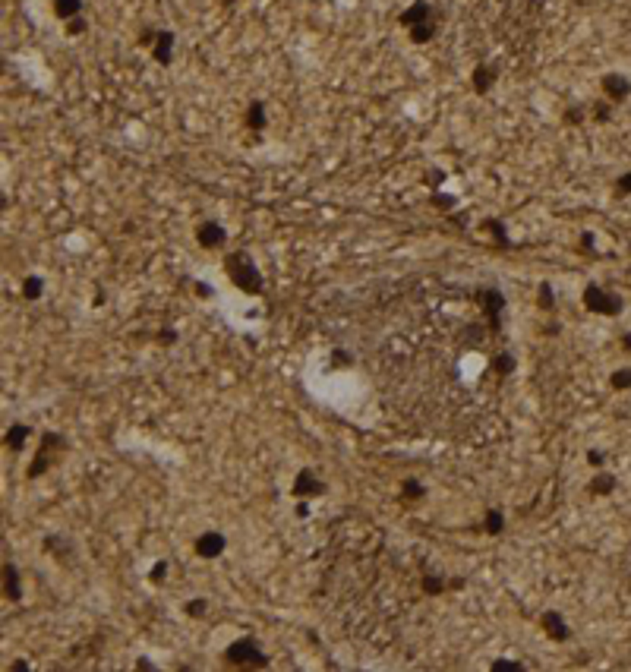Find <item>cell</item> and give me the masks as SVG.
Here are the masks:
<instances>
[{
	"instance_id": "1",
	"label": "cell",
	"mask_w": 631,
	"mask_h": 672,
	"mask_svg": "<svg viewBox=\"0 0 631 672\" xmlns=\"http://www.w3.org/2000/svg\"><path fill=\"white\" fill-rule=\"evenodd\" d=\"M224 272L231 284L240 290V294H249V297H259L262 294V272L259 266L253 262V256L246 250H234L224 256Z\"/></svg>"
},
{
	"instance_id": "2",
	"label": "cell",
	"mask_w": 631,
	"mask_h": 672,
	"mask_svg": "<svg viewBox=\"0 0 631 672\" xmlns=\"http://www.w3.org/2000/svg\"><path fill=\"white\" fill-rule=\"evenodd\" d=\"M70 448V442L63 439L61 433H54V429H45V433H38V448H35L32 461L26 467V480H38L45 477V473L54 467L57 461L63 458V451Z\"/></svg>"
},
{
	"instance_id": "3",
	"label": "cell",
	"mask_w": 631,
	"mask_h": 672,
	"mask_svg": "<svg viewBox=\"0 0 631 672\" xmlns=\"http://www.w3.org/2000/svg\"><path fill=\"white\" fill-rule=\"evenodd\" d=\"M224 663L227 666H240V669H266L268 656L266 650L256 644V638H237L224 647Z\"/></svg>"
},
{
	"instance_id": "4",
	"label": "cell",
	"mask_w": 631,
	"mask_h": 672,
	"mask_svg": "<svg viewBox=\"0 0 631 672\" xmlns=\"http://www.w3.org/2000/svg\"><path fill=\"white\" fill-rule=\"evenodd\" d=\"M581 303H584L587 313H593V316H609V319H615V316H622V313H625V303H622L619 294H612V290L600 288V284H593V281L584 284Z\"/></svg>"
},
{
	"instance_id": "5",
	"label": "cell",
	"mask_w": 631,
	"mask_h": 672,
	"mask_svg": "<svg viewBox=\"0 0 631 672\" xmlns=\"http://www.w3.org/2000/svg\"><path fill=\"white\" fill-rule=\"evenodd\" d=\"M474 303L480 306V313L486 316V322L493 332H499L502 328V313H505V294L499 288H476L474 290Z\"/></svg>"
},
{
	"instance_id": "6",
	"label": "cell",
	"mask_w": 631,
	"mask_h": 672,
	"mask_svg": "<svg viewBox=\"0 0 631 672\" xmlns=\"http://www.w3.org/2000/svg\"><path fill=\"white\" fill-rule=\"evenodd\" d=\"M293 499H316V495H325V480L313 471V467H300L297 477L291 483Z\"/></svg>"
},
{
	"instance_id": "7",
	"label": "cell",
	"mask_w": 631,
	"mask_h": 672,
	"mask_svg": "<svg viewBox=\"0 0 631 672\" xmlns=\"http://www.w3.org/2000/svg\"><path fill=\"white\" fill-rule=\"evenodd\" d=\"M600 89H603V98L612 101V105H622V101L631 98V79L625 73H603L600 76Z\"/></svg>"
},
{
	"instance_id": "8",
	"label": "cell",
	"mask_w": 631,
	"mask_h": 672,
	"mask_svg": "<svg viewBox=\"0 0 631 672\" xmlns=\"http://www.w3.org/2000/svg\"><path fill=\"white\" fill-rule=\"evenodd\" d=\"M224 550H227V537L221 530H205V533H199V537L193 540V552L199 559H205V562L224 556Z\"/></svg>"
},
{
	"instance_id": "9",
	"label": "cell",
	"mask_w": 631,
	"mask_h": 672,
	"mask_svg": "<svg viewBox=\"0 0 631 672\" xmlns=\"http://www.w3.org/2000/svg\"><path fill=\"white\" fill-rule=\"evenodd\" d=\"M540 628H543V634H546L549 641H556V644H565V641L571 638V628H568V622H565V616L559 609L540 612Z\"/></svg>"
},
{
	"instance_id": "10",
	"label": "cell",
	"mask_w": 631,
	"mask_h": 672,
	"mask_svg": "<svg viewBox=\"0 0 631 672\" xmlns=\"http://www.w3.org/2000/svg\"><path fill=\"white\" fill-rule=\"evenodd\" d=\"M436 16H439V13H436V6H432L429 0H414V4L405 6V10L398 13V26L414 28L420 23H429V19H436Z\"/></svg>"
},
{
	"instance_id": "11",
	"label": "cell",
	"mask_w": 631,
	"mask_h": 672,
	"mask_svg": "<svg viewBox=\"0 0 631 672\" xmlns=\"http://www.w3.org/2000/svg\"><path fill=\"white\" fill-rule=\"evenodd\" d=\"M196 243L202 246V250H221L227 243V231L221 221H202L199 228H196Z\"/></svg>"
},
{
	"instance_id": "12",
	"label": "cell",
	"mask_w": 631,
	"mask_h": 672,
	"mask_svg": "<svg viewBox=\"0 0 631 672\" xmlns=\"http://www.w3.org/2000/svg\"><path fill=\"white\" fill-rule=\"evenodd\" d=\"M496 83H499V67H496V63H476L474 73H471V89L483 98V95L493 92Z\"/></svg>"
},
{
	"instance_id": "13",
	"label": "cell",
	"mask_w": 631,
	"mask_h": 672,
	"mask_svg": "<svg viewBox=\"0 0 631 672\" xmlns=\"http://www.w3.org/2000/svg\"><path fill=\"white\" fill-rule=\"evenodd\" d=\"M174 41H177V35L171 32V28H161L158 32V38H155V45H152V61L158 63V67H171V61H174Z\"/></svg>"
},
{
	"instance_id": "14",
	"label": "cell",
	"mask_w": 631,
	"mask_h": 672,
	"mask_svg": "<svg viewBox=\"0 0 631 672\" xmlns=\"http://www.w3.org/2000/svg\"><path fill=\"white\" fill-rule=\"evenodd\" d=\"M480 231L486 233L489 240H493L496 250H511V237H509V228H505L502 218H483V221H480Z\"/></svg>"
},
{
	"instance_id": "15",
	"label": "cell",
	"mask_w": 631,
	"mask_h": 672,
	"mask_svg": "<svg viewBox=\"0 0 631 672\" xmlns=\"http://www.w3.org/2000/svg\"><path fill=\"white\" fill-rule=\"evenodd\" d=\"M4 597L10 603L23 600V581H19V568L13 565V559L4 562Z\"/></svg>"
},
{
	"instance_id": "16",
	"label": "cell",
	"mask_w": 631,
	"mask_h": 672,
	"mask_svg": "<svg viewBox=\"0 0 631 672\" xmlns=\"http://www.w3.org/2000/svg\"><path fill=\"white\" fill-rule=\"evenodd\" d=\"M244 127L249 133H262L268 127V117H266V101H249L246 114H244Z\"/></svg>"
},
{
	"instance_id": "17",
	"label": "cell",
	"mask_w": 631,
	"mask_h": 672,
	"mask_svg": "<svg viewBox=\"0 0 631 672\" xmlns=\"http://www.w3.org/2000/svg\"><path fill=\"white\" fill-rule=\"evenodd\" d=\"M28 436H32V426H28V423H10V426H6V433H4V445L10 451H23L26 442H28Z\"/></svg>"
},
{
	"instance_id": "18",
	"label": "cell",
	"mask_w": 631,
	"mask_h": 672,
	"mask_svg": "<svg viewBox=\"0 0 631 672\" xmlns=\"http://www.w3.org/2000/svg\"><path fill=\"white\" fill-rule=\"evenodd\" d=\"M615 486H619V480H615L612 473L600 471V473H593V480L587 483V493H590L593 499H603V495H612V493H615Z\"/></svg>"
},
{
	"instance_id": "19",
	"label": "cell",
	"mask_w": 631,
	"mask_h": 672,
	"mask_svg": "<svg viewBox=\"0 0 631 672\" xmlns=\"http://www.w3.org/2000/svg\"><path fill=\"white\" fill-rule=\"evenodd\" d=\"M51 10H54V16L61 23H70V19H76L83 13V0H51Z\"/></svg>"
},
{
	"instance_id": "20",
	"label": "cell",
	"mask_w": 631,
	"mask_h": 672,
	"mask_svg": "<svg viewBox=\"0 0 631 672\" xmlns=\"http://www.w3.org/2000/svg\"><path fill=\"white\" fill-rule=\"evenodd\" d=\"M19 294H23V300H28V303H38L41 294H45V278H41V275H26Z\"/></svg>"
},
{
	"instance_id": "21",
	"label": "cell",
	"mask_w": 631,
	"mask_h": 672,
	"mask_svg": "<svg viewBox=\"0 0 631 672\" xmlns=\"http://www.w3.org/2000/svg\"><path fill=\"white\" fill-rule=\"evenodd\" d=\"M436 32H439V16L429 19V23H420V26L407 28V38L414 41V45H427V41L436 38Z\"/></svg>"
},
{
	"instance_id": "22",
	"label": "cell",
	"mask_w": 631,
	"mask_h": 672,
	"mask_svg": "<svg viewBox=\"0 0 631 672\" xmlns=\"http://www.w3.org/2000/svg\"><path fill=\"white\" fill-rule=\"evenodd\" d=\"M480 530H483V533H489V537H502V533H505V515H502L499 508H486Z\"/></svg>"
},
{
	"instance_id": "23",
	"label": "cell",
	"mask_w": 631,
	"mask_h": 672,
	"mask_svg": "<svg viewBox=\"0 0 631 672\" xmlns=\"http://www.w3.org/2000/svg\"><path fill=\"white\" fill-rule=\"evenodd\" d=\"M518 369V357L509 354V350H502V354H493V372L499 379H509L511 372Z\"/></svg>"
},
{
	"instance_id": "24",
	"label": "cell",
	"mask_w": 631,
	"mask_h": 672,
	"mask_svg": "<svg viewBox=\"0 0 631 672\" xmlns=\"http://www.w3.org/2000/svg\"><path fill=\"white\" fill-rule=\"evenodd\" d=\"M41 550H45L48 556H54L57 562H63V556L70 552V543L63 537H57V533H48V537L41 540Z\"/></svg>"
},
{
	"instance_id": "25",
	"label": "cell",
	"mask_w": 631,
	"mask_h": 672,
	"mask_svg": "<svg viewBox=\"0 0 631 672\" xmlns=\"http://www.w3.org/2000/svg\"><path fill=\"white\" fill-rule=\"evenodd\" d=\"M420 590L427 597H442L445 590H449V578H442V574H423V578H420Z\"/></svg>"
},
{
	"instance_id": "26",
	"label": "cell",
	"mask_w": 631,
	"mask_h": 672,
	"mask_svg": "<svg viewBox=\"0 0 631 672\" xmlns=\"http://www.w3.org/2000/svg\"><path fill=\"white\" fill-rule=\"evenodd\" d=\"M587 117H590V107L587 105H571V107H565L562 120H565V127H584Z\"/></svg>"
},
{
	"instance_id": "27",
	"label": "cell",
	"mask_w": 631,
	"mask_h": 672,
	"mask_svg": "<svg viewBox=\"0 0 631 672\" xmlns=\"http://www.w3.org/2000/svg\"><path fill=\"white\" fill-rule=\"evenodd\" d=\"M423 495H427V486H423L420 480L407 477L405 483H401V502H420Z\"/></svg>"
},
{
	"instance_id": "28",
	"label": "cell",
	"mask_w": 631,
	"mask_h": 672,
	"mask_svg": "<svg viewBox=\"0 0 631 672\" xmlns=\"http://www.w3.org/2000/svg\"><path fill=\"white\" fill-rule=\"evenodd\" d=\"M537 306L543 313H553L556 310V290H553V284L549 281H540V288H537Z\"/></svg>"
},
{
	"instance_id": "29",
	"label": "cell",
	"mask_w": 631,
	"mask_h": 672,
	"mask_svg": "<svg viewBox=\"0 0 631 672\" xmlns=\"http://www.w3.org/2000/svg\"><path fill=\"white\" fill-rule=\"evenodd\" d=\"M609 389H612V392H628L631 389V367H622V369L609 372Z\"/></svg>"
},
{
	"instance_id": "30",
	"label": "cell",
	"mask_w": 631,
	"mask_h": 672,
	"mask_svg": "<svg viewBox=\"0 0 631 672\" xmlns=\"http://www.w3.org/2000/svg\"><path fill=\"white\" fill-rule=\"evenodd\" d=\"M348 367H354V357H350V350L335 347L332 354H328V369H348Z\"/></svg>"
},
{
	"instance_id": "31",
	"label": "cell",
	"mask_w": 631,
	"mask_h": 672,
	"mask_svg": "<svg viewBox=\"0 0 631 672\" xmlns=\"http://www.w3.org/2000/svg\"><path fill=\"white\" fill-rule=\"evenodd\" d=\"M590 120L593 123H609V120H612V101H593V105H590Z\"/></svg>"
},
{
	"instance_id": "32",
	"label": "cell",
	"mask_w": 631,
	"mask_h": 672,
	"mask_svg": "<svg viewBox=\"0 0 631 672\" xmlns=\"http://www.w3.org/2000/svg\"><path fill=\"white\" fill-rule=\"evenodd\" d=\"M205 612H209V600H205V597H193V600L183 603V616H189V619H202Z\"/></svg>"
},
{
	"instance_id": "33",
	"label": "cell",
	"mask_w": 631,
	"mask_h": 672,
	"mask_svg": "<svg viewBox=\"0 0 631 672\" xmlns=\"http://www.w3.org/2000/svg\"><path fill=\"white\" fill-rule=\"evenodd\" d=\"M578 256H597V233L593 231H584L578 237Z\"/></svg>"
},
{
	"instance_id": "34",
	"label": "cell",
	"mask_w": 631,
	"mask_h": 672,
	"mask_svg": "<svg viewBox=\"0 0 631 672\" xmlns=\"http://www.w3.org/2000/svg\"><path fill=\"white\" fill-rule=\"evenodd\" d=\"M489 672H524V663L521 660H493L489 663Z\"/></svg>"
},
{
	"instance_id": "35",
	"label": "cell",
	"mask_w": 631,
	"mask_h": 672,
	"mask_svg": "<svg viewBox=\"0 0 631 672\" xmlns=\"http://www.w3.org/2000/svg\"><path fill=\"white\" fill-rule=\"evenodd\" d=\"M167 572H171V565H167L165 559H158L155 565L149 568V581L152 584H165V578H167Z\"/></svg>"
},
{
	"instance_id": "36",
	"label": "cell",
	"mask_w": 631,
	"mask_h": 672,
	"mask_svg": "<svg viewBox=\"0 0 631 672\" xmlns=\"http://www.w3.org/2000/svg\"><path fill=\"white\" fill-rule=\"evenodd\" d=\"M189 288H193V294L202 297V300H212V297H215V288H212V284H205V281H199V278L189 281Z\"/></svg>"
},
{
	"instance_id": "37",
	"label": "cell",
	"mask_w": 631,
	"mask_h": 672,
	"mask_svg": "<svg viewBox=\"0 0 631 672\" xmlns=\"http://www.w3.org/2000/svg\"><path fill=\"white\" fill-rule=\"evenodd\" d=\"M432 206H436L439 211H452V209H454V196H449V193H432Z\"/></svg>"
},
{
	"instance_id": "38",
	"label": "cell",
	"mask_w": 631,
	"mask_h": 672,
	"mask_svg": "<svg viewBox=\"0 0 631 672\" xmlns=\"http://www.w3.org/2000/svg\"><path fill=\"white\" fill-rule=\"evenodd\" d=\"M612 193H615V196H631V171L622 174V177L615 180V184H612Z\"/></svg>"
},
{
	"instance_id": "39",
	"label": "cell",
	"mask_w": 631,
	"mask_h": 672,
	"mask_svg": "<svg viewBox=\"0 0 631 672\" xmlns=\"http://www.w3.org/2000/svg\"><path fill=\"white\" fill-rule=\"evenodd\" d=\"M158 32H161V28H149V26H145L142 32H139V48H152V45H155Z\"/></svg>"
},
{
	"instance_id": "40",
	"label": "cell",
	"mask_w": 631,
	"mask_h": 672,
	"mask_svg": "<svg viewBox=\"0 0 631 672\" xmlns=\"http://www.w3.org/2000/svg\"><path fill=\"white\" fill-rule=\"evenodd\" d=\"M155 341L158 345H165V347H171V345H177V332H174V328H161V332L155 335Z\"/></svg>"
},
{
	"instance_id": "41",
	"label": "cell",
	"mask_w": 631,
	"mask_h": 672,
	"mask_svg": "<svg viewBox=\"0 0 631 672\" xmlns=\"http://www.w3.org/2000/svg\"><path fill=\"white\" fill-rule=\"evenodd\" d=\"M63 32H67L70 38H76V35H83V32H85V19H83V16L70 19V23H67V28H63Z\"/></svg>"
},
{
	"instance_id": "42",
	"label": "cell",
	"mask_w": 631,
	"mask_h": 672,
	"mask_svg": "<svg viewBox=\"0 0 631 672\" xmlns=\"http://www.w3.org/2000/svg\"><path fill=\"white\" fill-rule=\"evenodd\" d=\"M587 464H590V467H603L606 464V451L603 448H590V451H587Z\"/></svg>"
},
{
	"instance_id": "43",
	"label": "cell",
	"mask_w": 631,
	"mask_h": 672,
	"mask_svg": "<svg viewBox=\"0 0 631 672\" xmlns=\"http://www.w3.org/2000/svg\"><path fill=\"white\" fill-rule=\"evenodd\" d=\"M540 335H543V338H559V335H562V325L553 319V322H546V325L540 328Z\"/></svg>"
},
{
	"instance_id": "44",
	"label": "cell",
	"mask_w": 631,
	"mask_h": 672,
	"mask_svg": "<svg viewBox=\"0 0 631 672\" xmlns=\"http://www.w3.org/2000/svg\"><path fill=\"white\" fill-rule=\"evenodd\" d=\"M133 666H136L139 672H155V669H158V666H155V663H152V660H149V656H139V660L133 663Z\"/></svg>"
},
{
	"instance_id": "45",
	"label": "cell",
	"mask_w": 631,
	"mask_h": 672,
	"mask_svg": "<svg viewBox=\"0 0 631 672\" xmlns=\"http://www.w3.org/2000/svg\"><path fill=\"white\" fill-rule=\"evenodd\" d=\"M293 511H297V518H306V515H310V508H306V499H297V508H293Z\"/></svg>"
},
{
	"instance_id": "46",
	"label": "cell",
	"mask_w": 631,
	"mask_h": 672,
	"mask_svg": "<svg viewBox=\"0 0 631 672\" xmlns=\"http://www.w3.org/2000/svg\"><path fill=\"white\" fill-rule=\"evenodd\" d=\"M92 306H95V310H101V306H105V290H95V300H92Z\"/></svg>"
},
{
	"instance_id": "47",
	"label": "cell",
	"mask_w": 631,
	"mask_h": 672,
	"mask_svg": "<svg viewBox=\"0 0 631 672\" xmlns=\"http://www.w3.org/2000/svg\"><path fill=\"white\" fill-rule=\"evenodd\" d=\"M28 669H32V666H28L26 660H16V663H13V666H10V672H28Z\"/></svg>"
},
{
	"instance_id": "48",
	"label": "cell",
	"mask_w": 631,
	"mask_h": 672,
	"mask_svg": "<svg viewBox=\"0 0 631 672\" xmlns=\"http://www.w3.org/2000/svg\"><path fill=\"white\" fill-rule=\"evenodd\" d=\"M619 345H622V350H628V354H631V332H625V335H622V341H619Z\"/></svg>"
},
{
	"instance_id": "49",
	"label": "cell",
	"mask_w": 631,
	"mask_h": 672,
	"mask_svg": "<svg viewBox=\"0 0 631 672\" xmlns=\"http://www.w3.org/2000/svg\"><path fill=\"white\" fill-rule=\"evenodd\" d=\"M464 587V578H449V590H461Z\"/></svg>"
},
{
	"instance_id": "50",
	"label": "cell",
	"mask_w": 631,
	"mask_h": 672,
	"mask_svg": "<svg viewBox=\"0 0 631 672\" xmlns=\"http://www.w3.org/2000/svg\"><path fill=\"white\" fill-rule=\"evenodd\" d=\"M231 4H237V0H221V6H231Z\"/></svg>"
}]
</instances>
